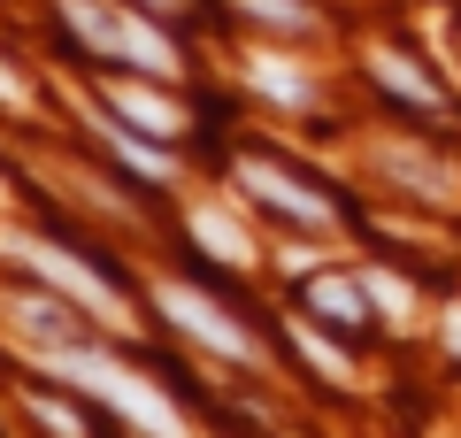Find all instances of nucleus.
<instances>
[{"label":"nucleus","instance_id":"nucleus-1","mask_svg":"<svg viewBox=\"0 0 461 438\" xmlns=\"http://www.w3.org/2000/svg\"><path fill=\"white\" fill-rule=\"evenodd\" d=\"M62 361H69V370H77V377H85V385H93V392H108V400L123 407V415H131V423H162V431H169V423H177V415H169L162 400H154V392H139L131 377H115V370H100V361L85 354V346H69Z\"/></svg>","mask_w":461,"mask_h":438},{"label":"nucleus","instance_id":"nucleus-3","mask_svg":"<svg viewBox=\"0 0 461 438\" xmlns=\"http://www.w3.org/2000/svg\"><path fill=\"white\" fill-rule=\"evenodd\" d=\"M162 308H169V315H177V324H185V331H193V339H208V346H215V354H247V339H239V331H230V324H223V315H215V308H208V300H193V292H185V285H169V292H162Z\"/></svg>","mask_w":461,"mask_h":438},{"label":"nucleus","instance_id":"nucleus-12","mask_svg":"<svg viewBox=\"0 0 461 438\" xmlns=\"http://www.w3.org/2000/svg\"><path fill=\"white\" fill-rule=\"evenodd\" d=\"M247 8L262 23H277V32H300V23H308V16H300V0H247Z\"/></svg>","mask_w":461,"mask_h":438},{"label":"nucleus","instance_id":"nucleus-15","mask_svg":"<svg viewBox=\"0 0 461 438\" xmlns=\"http://www.w3.org/2000/svg\"><path fill=\"white\" fill-rule=\"evenodd\" d=\"M154 8H162V0H154Z\"/></svg>","mask_w":461,"mask_h":438},{"label":"nucleus","instance_id":"nucleus-9","mask_svg":"<svg viewBox=\"0 0 461 438\" xmlns=\"http://www.w3.org/2000/svg\"><path fill=\"white\" fill-rule=\"evenodd\" d=\"M308 300H315L323 315H339V324H362V292H354V285H330V277H315Z\"/></svg>","mask_w":461,"mask_h":438},{"label":"nucleus","instance_id":"nucleus-11","mask_svg":"<svg viewBox=\"0 0 461 438\" xmlns=\"http://www.w3.org/2000/svg\"><path fill=\"white\" fill-rule=\"evenodd\" d=\"M193 231H200V246H215V254H223V261H254V254H247V239H239V231L223 224V215H200Z\"/></svg>","mask_w":461,"mask_h":438},{"label":"nucleus","instance_id":"nucleus-10","mask_svg":"<svg viewBox=\"0 0 461 438\" xmlns=\"http://www.w3.org/2000/svg\"><path fill=\"white\" fill-rule=\"evenodd\" d=\"M123 54H139V62H147V69H177V54H169L162 39L147 32V23H123Z\"/></svg>","mask_w":461,"mask_h":438},{"label":"nucleus","instance_id":"nucleus-5","mask_svg":"<svg viewBox=\"0 0 461 438\" xmlns=\"http://www.w3.org/2000/svg\"><path fill=\"white\" fill-rule=\"evenodd\" d=\"M108 100H115V108H123V115H131V123H139V131H154V139H169V131H177V123H185V115H177V108H169V100H154V93H139V85H115V93H108Z\"/></svg>","mask_w":461,"mask_h":438},{"label":"nucleus","instance_id":"nucleus-2","mask_svg":"<svg viewBox=\"0 0 461 438\" xmlns=\"http://www.w3.org/2000/svg\"><path fill=\"white\" fill-rule=\"evenodd\" d=\"M239 185H247V193H262L269 208L300 215V224H323V215H330V200H315L308 185H293L285 169H269V162H239Z\"/></svg>","mask_w":461,"mask_h":438},{"label":"nucleus","instance_id":"nucleus-14","mask_svg":"<svg viewBox=\"0 0 461 438\" xmlns=\"http://www.w3.org/2000/svg\"><path fill=\"white\" fill-rule=\"evenodd\" d=\"M454 346H461V315H454Z\"/></svg>","mask_w":461,"mask_h":438},{"label":"nucleus","instance_id":"nucleus-6","mask_svg":"<svg viewBox=\"0 0 461 438\" xmlns=\"http://www.w3.org/2000/svg\"><path fill=\"white\" fill-rule=\"evenodd\" d=\"M377 78H384V85H393V93H400V100H415V108H438V85H430V78H423V69H415V62H408V54H377Z\"/></svg>","mask_w":461,"mask_h":438},{"label":"nucleus","instance_id":"nucleus-13","mask_svg":"<svg viewBox=\"0 0 461 438\" xmlns=\"http://www.w3.org/2000/svg\"><path fill=\"white\" fill-rule=\"evenodd\" d=\"M254 78H262V85H277L285 100H300V78H293V69H285V62H262V69H254Z\"/></svg>","mask_w":461,"mask_h":438},{"label":"nucleus","instance_id":"nucleus-7","mask_svg":"<svg viewBox=\"0 0 461 438\" xmlns=\"http://www.w3.org/2000/svg\"><path fill=\"white\" fill-rule=\"evenodd\" d=\"M23 324H32L39 339H54V346H62V354H69V346H85V331L69 324V315L54 308V300H23Z\"/></svg>","mask_w":461,"mask_h":438},{"label":"nucleus","instance_id":"nucleus-4","mask_svg":"<svg viewBox=\"0 0 461 438\" xmlns=\"http://www.w3.org/2000/svg\"><path fill=\"white\" fill-rule=\"evenodd\" d=\"M23 254H32V261H39V269H47V277H62V285H69V292H77V300H85V308H93V315H100V324H115V315H123V308H115V292H108V285H100V277H93V269H85V261H69V254H47V246H23Z\"/></svg>","mask_w":461,"mask_h":438},{"label":"nucleus","instance_id":"nucleus-8","mask_svg":"<svg viewBox=\"0 0 461 438\" xmlns=\"http://www.w3.org/2000/svg\"><path fill=\"white\" fill-rule=\"evenodd\" d=\"M69 23H77V32L93 39V47H115V54H123V23H115L108 8H100V0H69Z\"/></svg>","mask_w":461,"mask_h":438}]
</instances>
